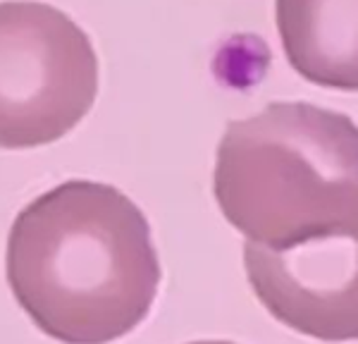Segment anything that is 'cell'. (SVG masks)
Here are the masks:
<instances>
[{
    "label": "cell",
    "instance_id": "obj_1",
    "mask_svg": "<svg viewBox=\"0 0 358 344\" xmlns=\"http://www.w3.org/2000/svg\"><path fill=\"white\" fill-rule=\"evenodd\" d=\"M5 275L48 337L108 344L146 320L163 271L134 201L113 185L69 180L17 213Z\"/></svg>",
    "mask_w": 358,
    "mask_h": 344
},
{
    "label": "cell",
    "instance_id": "obj_2",
    "mask_svg": "<svg viewBox=\"0 0 358 344\" xmlns=\"http://www.w3.org/2000/svg\"><path fill=\"white\" fill-rule=\"evenodd\" d=\"M213 192L246 242L292 249L358 229V124L313 103H270L227 124Z\"/></svg>",
    "mask_w": 358,
    "mask_h": 344
},
{
    "label": "cell",
    "instance_id": "obj_3",
    "mask_svg": "<svg viewBox=\"0 0 358 344\" xmlns=\"http://www.w3.org/2000/svg\"><path fill=\"white\" fill-rule=\"evenodd\" d=\"M96 94L98 55L72 17L38 0H0V148L62 139Z\"/></svg>",
    "mask_w": 358,
    "mask_h": 344
},
{
    "label": "cell",
    "instance_id": "obj_4",
    "mask_svg": "<svg viewBox=\"0 0 358 344\" xmlns=\"http://www.w3.org/2000/svg\"><path fill=\"white\" fill-rule=\"evenodd\" d=\"M253 294L289 330L320 342L358 340V229L292 249L244 244Z\"/></svg>",
    "mask_w": 358,
    "mask_h": 344
},
{
    "label": "cell",
    "instance_id": "obj_5",
    "mask_svg": "<svg viewBox=\"0 0 358 344\" xmlns=\"http://www.w3.org/2000/svg\"><path fill=\"white\" fill-rule=\"evenodd\" d=\"M275 22L306 82L358 91V0H275Z\"/></svg>",
    "mask_w": 358,
    "mask_h": 344
},
{
    "label": "cell",
    "instance_id": "obj_6",
    "mask_svg": "<svg viewBox=\"0 0 358 344\" xmlns=\"http://www.w3.org/2000/svg\"><path fill=\"white\" fill-rule=\"evenodd\" d=\"M189 344H234V342H227V340H206V342H189Z\"/></svg>",
    "mask_w": 358,
    "mask_h": 344
}]
</instances>
